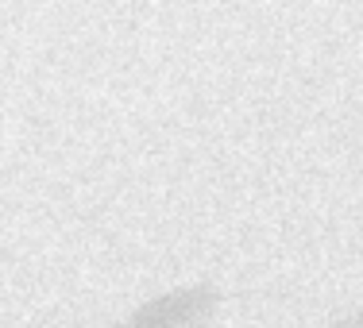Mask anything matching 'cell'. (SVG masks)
Returning a JSON list of instances; mask_svg holds the SVG:
<instances>
[]
</instances>
